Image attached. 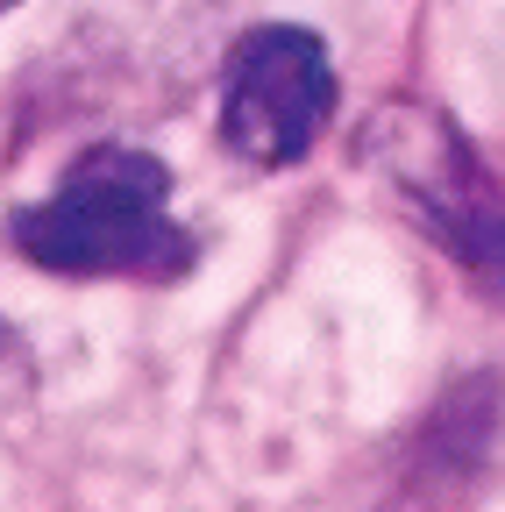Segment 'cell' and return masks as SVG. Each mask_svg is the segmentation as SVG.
I'll return each mask as SVG.
<instances>
[{
  "label": "cell",
  "instance_id": "6da1fadb",
  "mask_svg": "<svg viewBox=\"0 0 505 512\" xmlns=\"http://www.w3.org/2000/svg\"><path fill=\"white\" fill-rule=\"evenodd\" d=\"M8 242L50 278H143V285L185 278L200 256V242L171 214V171L129 143L86 150L57 178V192L15 207Z\"/></svg>",
  "mask_w": 505,
  "mask_h": 512
},
{
  "label": "cell",
  "instance_id": "7a4b0ae2",
  "mask_svg": "<svg viewBox=\"0 0 505 512\" xmlns=\"http://www.w3.org/2000/svg\"><path fill=\"white\" fill-rule=\"evenodd\" d=\"M328 114H335V64H328V43L313 29L264 22L235 43L228 79H221L228 157L257 164V171H285L321 143Z\"/></svg>",
  "mask_w": 505,
  "mask_h": 512
},
{
  "label": "cell",
  "instance_id": "3957f363",
  "mask_svg": "<svg viewBox=\"0 0 505 512\" xmlns=\"http://www.w3.org/2000/svg\"><path fill=\"white\" fill-rule=\"evenodd\" d=\"M370 143L392 164V178L406 185L413 214L456 249V264L484 292L505 299V185L477 164V150L449 121H434L420 107H385Z\"/></svg>",
  "mask_w": 505,
  "mask_h": 512
},
{
  "label": "cell",
  "instance_id": "277c9868",
  "mask_svg": "<svg viewBox=\"0 0 505 512\" xmlns=\"http://www.w3.org/2000/svg\"><path fill=\"white\" fill-rule=\"evenodd\" d=\"M29 399H36V363H29L22 335L8 328V320H0V427L22 420V413H29Z\"/></svg>",
  "mask_w": 505,
  "mask_h": 512
},
{
  "label": "cell",
  "instance_id": "5b68a950",
  "mask_svg": "<svg viewBox=\"0 0 505 512\" xmlns=\"http://www.w3.org/2000/svg\"><path fill=\"white\" fill-rule=\"evenodd\" d=\"M8 8H15V0H0V15H8Z\"/></svg>",
  "mask_w": 505,
  "mask_h": 512
}]
</instances>
